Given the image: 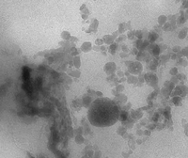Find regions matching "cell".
<instances>
[{
	"instance_id": "cell-1",
	"label": "cell",
	"mask_w": 188,
	"mask_h": 158,
	"mask_svg": "<svg viewBox=\"0 0 188 158\" xmlns=\"http://www.w3.org/2000/svg\"><path fill=\"white\" fill-rule=\"evenodd\" d=\"M87 118L90 123L95 126H111L120 118V109L112 100L99 98L91 103Z\"/></svg>"
},
{
	"instance_id": "cell-2",
	"label": "cell",
	"mask_w": 188,
	"mask_h": 158,
	"mask_svg": "<svg viewBox=\"0 0 188 158\" xmlns=\"http://www.w3.org/2000/svg\"><path fill=\"white\" fill-rule=\"evenodd\" d=\"M129 71L132 74H139L142 71V65L139 62H134L129 67Z\"/></svg>"
},
{
	"instance_id": "cell-3",
	"label": "cell",
	"mask_w": 188,
	"mask_h": 158,
	"mask_svg": "<svg viewBox=\"0 0 188 158\" xmlns=\"http://www.w3.org/2000/svg\"><path fill=\"white\" fill-rule=\"evenodd\" d=\"M76 142H83V138L81 135H77V138H76Z\"/></svg>"
}]
</instances>
